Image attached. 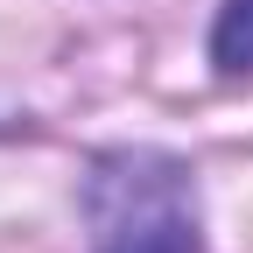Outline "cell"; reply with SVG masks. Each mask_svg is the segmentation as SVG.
<instances>
[{
	"label": "cell",
	"instance_id": "cell-1",
	"mask_svg": "<svg viewBox=\"0 0 253 253\" xmlns=\"http://www.w3.org/2000/svg\"><path fill=\"white\" fill-rule=\"evenodd\" d=\"M91 253H204L197 225V183L176 155L120 148L84 183Z\"/></svg>",
	"mask_w": 253,
	"mask_h": 253
},
{
	"label": "cell",
	"instance_id": "cell-2",
	"mask_svg": "<svg viewBox=\"0 0 253 253\" xmlns=\"http://www.w3.org/2000/svg\"><path fill=\"white\" fill-rule=\"evenodd\" d=\"M211 63L225 78H246L253 71V0H225L211 21Z\"/></svg>",
	"mask_w": 253,
	"mask_h": 253
}]
</instances>
